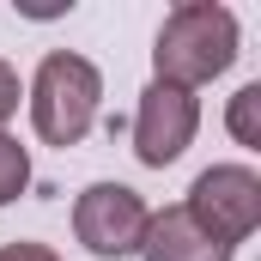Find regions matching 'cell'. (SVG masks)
Wrapping results in <instances>:
<instances>
[{
	"mask_svg": "<svg viewBox=\"0 0 261 261\" xmlns=\"http://www.w3.org/2000/svg\"><path fill=\"white\" fill-rule=\"evenodd\" d=\"M152 61H158V79H164V85L195 91V85L219 79L225 67L237 61V18H231L219 0H182V6L164 18V31H158Z\"/></svg>",
	"mask_w": 261,
	"mask_h": 261,
	"instance_id": "obj_1",
	"label": "cell"
},
{
	"mask_svg": "<svg viewBox=\"0 0 261 261\" xmlns=\"http://www.w3.org/2000/svg\"><path fill=\"white\" fill-rule=\"evenodd\" d=\"M97 97H103V79L85 55H43L37 79H31V128L43 146H79L91 122H97Z\"/></svg>",
	"mask_w": 261,
	"mask_h": 261,
	"instance_id": "obj_2",
	"label": "cell"
},
{
	"mask_svg": "<svg viewBox=\"0 0 261 261\" xmlns=\"http://www.w3.org/2000/svg\"><path fill=\"white\" fill-rule=\"evenodd\" d=\"M182 213L195 219L213 243L237 249L243 237H255V225H261V176L249 164H213V170L195 176Z\"/></svg>",
	"mask_w": 261,
	"mask_h": 261,
	"instance_id": "obj_3",
	"label": "cell"
},
{
	"mask_svg": "<svg viewBox=\"0 0 261 261\" xmlns=\"http://www.w3.org/2000/svg\"><path fill=\"white\" fill-rule=\"evenodd\" d=\"M146 225H152V206L122 189V182H91L79 206H73V231H79V243L91 249V255H140V243H146Z\"/></svg>",
	"mask_w": 261,
	"mask_h": 261,
	"instance_id": "obj_4",
	"label": "cell"
},
{
	"mask_svg": "<svg viewBox=\"0 0 261 261\" xmlns=\"http://www.w3.org/2000/svg\"><path fill=\"white\" fill-rule=\"evenodd\" d=\"M195 128H200L195 91L164 85V79H152V85L140 91V110H134V152H140V164H152V170L176 164V158L189 152Z\"/></svg>",
	"mask_w": 261,
	"mask_h": 261,
	"instance_id": "obj_5",
	"label": "cell"
},
{
	"mask_svg": "<svg viewBox=\"0 0 261 261\" xmlns=\"http://www.w3.org/2000/svg\"><path fill=\"white\" fill-rule=\"evenodd\" d=\"M140 255H146V261H231V249L213 243L182 206H164V213H152Z\"/></svg>",
	"mask_w": 261,
	"mask_h": 261,
	"instance_id": "obj_6",
	"label": "cell"
},
{
	"mask_svg": "<svg viewBox=\"0 0 261 261\" xmlns=\"http://www.w3.org/2000/svg\"><path fill=\"white\" fill-rule=\"evenodd\" d=\"M24 182H31V158H24V146L12 134H0V206H12L24 195Z\"/></svg>",
	"mask_w": 261,
	"mask_h": 261,
	"instance_id": "obj_7",
	"label": "cell"
},
{
	"mask_svg": "<svg viewBox=\"0 0 261 261\" xmlns=\"http://www.w3.org/2000/svg\"><path fill=\"white\" fill-rule=\"evenodd\" d=\"M231 134L243 146H261V85H243L231 97Z\"/></svg>",
	"mask_w": 261,
	"mask_h": 261,
	"instance_id": "obj_8",
	"label": "cell"
},
{
	"mask_svg": "<svg viewBox=\"0 0 261 261\" xmlns=\"http://www.w3.org/2000/svg\"><path fill=\"white\" fill-rule=\"evenodd\" d=\"M12 110H18V73H12V67L0 61V122H6Z\"/></svg>",
	"mask_w": 261,
	"mask_h": 261,
	"instance_id": "obj_9",
	"label": "cell"
}]
</instances>
